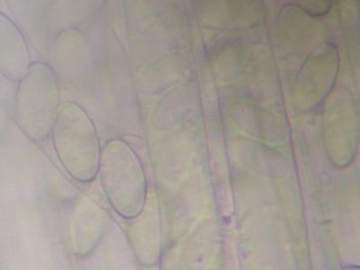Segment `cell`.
<instances>
[{"instance_id": "cell-1", "label": "cell", "mask_w": 360, "mask_h": 270, "mask_svg": "<svg viewBox=\"0 0 360 270\" xmlns=\"http://www.w3.org/2000/svg\"><path fill=\"white\" fill-rule=\"evenodd\" d=\"M51 134L58 160L68 174L80 183L95 180L102 149L94 122L85 109L74 102L64 103Z\"/></svg>"}, {"instance_id": "cell-2", "label": "cell", "mask_w": 360, "mask_h": 270, "mask_svg": "<svg viewBox=\"0 0 360 270\" xmlns=\"http://www.w3.org/2000/svg\"><path fill=\"white\" fill-rule=\"evenodd\" d=\"M98 174L105 197L119 217L131 219L146 205L148 186L140 158L121 138L105 143L101 150Z\"/></svg>"}, {"instance_id": "cell-3", "label": "cell", "mask_w": 360, "mask_h": 270, "mask_svg": "<svg viewBox=\"0 0 360 270\" xmlns=\"http://www.w3.org/2000/svg\"><path fill=\"white\" fill-rule=\"evenodd\" d=\"M59 83L50 64L31 63L18 82L15 120L25 136L35 143L50 136L60 109Z\"/></svg>"}, {"instance_id": "cell-4", "label": "cell", "mask_w": 360, "mask_h": 270, "mask_svg": "<svg viewBox=\"0 0 360 270\" xmlns=\"http://www.w3.org/2000/svg\"><path fill=\"white\" fill-rule=\"evenodd\" d=\"M108 215L101 205L85 195L73 202L69 215L68 233L72 253L79 258L89 256L104 236Z\"/></svg>"}, {"instance_id": "cell-5", "label": "cell", "mask_w": 360, "mask_h": 270, "mask_svg": "<svg viewBox=\"0 0 360 270\" xmlns=\"http://www.w3.org/2000/svg\"><path fill=\"white\" fill-rule=\"evenodd\" d=\"M31 63L24 34L11 18L0 11V74L11 82H19Z\"/></svg>"}, {"instance_id": "cell-6", "label": "cell", "mask_w": 360, "mask_h": 270, "mask_svg": "<svg viewBox=\"0 0 360 270\" xmlns=\"http://www.w3.org/2000/svg\"><path fill=\"white\" fill-rule=\"evenodd\" d=\"M149 199L139 214L128 219L127 234L135 258L141 264H153L157 259L159 245L157 238V221Z\"/></svg>"}, {"instance_id": "cell-7", "label": "cell", "mask_w": 360, "mask_h": 270, "mask_svg": "<svg viewBox=\"0 0 360 270\" xmlns=\"http://www.w3.org/2000/svg\"><path fill=\"white\" fill-rule=\"evenodd\" d=\"M105 0H59L56 6V20L63 28L82 24L104 5Z\"/></svg>"}]
</instances>
